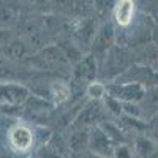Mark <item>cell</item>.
I'll list each match as a JSON object with an SVG mask.
<instances>
[{
	"label": "cell",
	"mask_w": 158,
	"mask_h": 158,
	"mask_svg": "<svg viewBox=\"0 0 158 158\" xmlns=\"http://www.w3.org/2000/svg\"><path fill=\"white\" fill-rule=\"evenodd\" d=\"M21 19L19 10L16 8L15 3H11L10 0H0V29H11L18 25Z\"/></svg>",
	"instance_id": "8fae6325"
},
{
	"label": "cell",
	"mask_w": 158,
	"mask_h": 158,
	"mask_svg": "<svg viewBox=\"0 0 158 158\" xmlns=\"http://www.w3.org/2000/svg\"><path fill=\"white\" fill-rule=\"evenodd\" d=\"M52 15H59L63 18L73 16L76 10V0H49Z\"/></svg>",
	"instance_id": "7c38bea8"
},
{
	"label": "cell",
	"mask_w": 158,
	"mask_h": 158,
	"mask_svg": "<svg viewBox=\"0 0 158 158\" xmlns=\"http://www.w3.org/2000/svg\"><path fill=\"white\" fill-rule=\"evenodd\" d=\"M114 149H115V144L100 125H95L90 128V135H89V150L90 152L112 158Z\"/></svg>",
	"instance_id": "52a82bcc"
},
{
	"label": "cell",
	"mask_w": 158,
	"mask_h": 158,
	"mask_svg": "<svg viewBox=\"0 0 158 158\" xmlns=\"http://www.w3.org/2000/svg\"><path fill=\"white\" fill-rule=\"evenodd\" d=\"M6 147L19 156L29 155L38 149L35 127L27 120H19L6 130Z\"/></svg>",
	"instance_id": "6da1fadb"
},
{
	"label": "cell",
	"mask_w": 158,
	"mask_h": 158,
	"mask_svg": "<svg viewBox=\"0 0 158 158\" xmlns=\"http://www.w3.org/2000/svg\"><path fill=\"white\" fill-rule=\"evenodd\" d=\"M85 95H87L89 100H103L104 97L108 95L106 82L100 81V79H95V81H92V82L85 87Z\"/></svg>",
	"instance_id": "4fadbf2b"
},
{
	"label": "cell",
	"mask_w": 158,
	"mask_h": 158,
	"mask_svg": "<svg viewBox=\"0 0 158 158\" xmlns=\"http://www.w3.org/2000/svg\"><path fill=\"white\" fill-rule=\"evenodd\" d=\"M104 120H108V111L103 104V100H90L81 108L71 125L92 128L95 125H100Z\"/></svg>",
	"instance_id": "3957f363"
},
{
	"label": "cell",
	"mask_w": 158,
	"mask_h": 158,
	"mask_svg": "<svg viewBox=\"0 0 158 158\" xmlns=\"http://www.w3.org/2000/svg\"><path fill=\"white\" fill-rule=\"evenodd\" d=\"M136 2L135 0H117L112 6L114 24L120 29H128L135 21Z\"/></svg>",
	"instance_id": "ba28073f"
},
{
	"label": "cell",
	"mask_w": 158,
	"mask_h": 158,
	"mask_svg": "<svg viewBox=\"0 0 158 158\" xmlns=\"http://www.w3.org/2000/svg\"><path fill=\"white\" fill-rule=\"evenodd\" d=\"M115 43V27L112 22H103L100 27L97 29L95 38L92 41L90 46V54L94 56L98 63L104 59V56L109 52V49L114 46Z\"/></svg>",
	"instance_id": "277c9868"
},
{
	"label": "cell",
	"mask_w": 158,
	"mask_h": 158,
	"mask_svg": "<svg viewBox=\"0 0 158 158\" xmlns=\"http://www.w3.org/2000/svg\"><path fill=\"white\" fill-rule=\"evenodd\" d=\"M74 158H109V156H103V155H98V153H94L90 152L89 149L84 150V152H79V153H73Z\"/></svg>",
	"instance_id": "2e32d148"
},
{
	"label": "cell",
	"mask_w": 158,
	"mask_h": 158,
	"mask_svg": "<svg viewBox=\"0 0 158 158\" xmlns=\"http://www.w3.org/2000/svg\"><path fill=\"white\" fill-rule=\"evenodd\" d=\"M97 29L98 27H97L95 22L92 21L90 18H84V19L79 21L74 27H71L70 38L84 52H89L90 51V46H92V41H94V38H95Z\"/></svg>",
	"instance_id": "8992f818"
},
{
	"label": "cell",
	"mask_w": 158,
	"mask_h": 158,
	"mask_svg": "<svg viewBox=\"0 0 158 158\" xmlns=\"http://www.w3.org/2000/svg\"><path fill=\"white\" fill-rule=\"evenodd\" d=\"M48 95H49V100L54 106H59V104H63L67 103L70 98H71V85L65 81H52L49 84V89H48Z\"/></svg>",
	"instance_id": "30bf717a"
},
{
	"label": "cell",
	"mask_w": 158,
	"mask_h": 158,
	"mask_svg": "<svg viewBox=\"0 0 158 158\" xmlns=\"http://www.w3.org/2000/svg\"><path fill=\"white\" fill-rule=\"evenodd\" d=\"M8 59H5L2 54H0V81H11L13 77V71L8 67Z\"/></svg>",
	"instance_id": "5bb4252c"
},
{
	"label": "cell",
	"mask_w": 158,
	"mask_h": 158,
	"mask_svg": "<svg viewBox=\"0 0 158 158\" xmlns=\"http://www.w3.org/2000/svg\"><path fill=\"white\" fill-rule=\"evenodd\" d=\"M95 79H98V60L90 52H87L71 67V94L76 89L85 94V87Z\"/></svg>",
	"instance_id": "7a4b0ae2"
},
{
	"label": "cell",
	"mask_w": 158,
	"mask_h": 158,
	"mask_svg": "<svg viewBox=\"0 0 158 158\" xmlns=\"http://www.w3.org/2000/svg\"><path fill=\"white\" fill-rule=\"evenodd\" d=\"M112 158H133V156H131V150L128 146H125V144H117L114 149Z\"/></svg>",
	"instance_id": "9a60e30c"
},
{
	"label": "cell",
	"mask_w": 158,
	"mask_h": 158,
	"mask_svg": "<svg viewBox=\"0 0 158 158\" xmlns=\"http://www.w3.org/2000/svg\"><path fill=\"white\" fill-rule=\"evenodd\" d=\"M89 135H90V128L70 125L68 133L65 135V141H67V146H68V150L71 152V155L89 149Z\"/></svg>",
	"instance_id": "9c48e42d"
},
{
	"label": "cell",
	"mask_w": 158,
	"mask_h": 158,
	"mask_svg": "<svg viewBox=\"0 0 158 158\" xmlns=\"http://www.w3.org/2000/svg\"><path fill=\"white\" fill-rule=\"evenodd\" d=\"M108 95L122 101V103H136L144 97V89L136 82H108L106 84Z\"/></svg>",
	"instance_id": "5b68a950"
}]
</instances>
